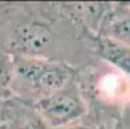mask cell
I'll return each mask as SVG.
<instances>
[{
    "mask_svg": "<svg viewBox=\"0 0 130 129\" xmlns=\"http://www.w3.org/2000/svg\"><path fill=\"white\" fill-rule=\"evenodd\" d=\"M38 9L39 13L20 16L15 20L10 16L7 36L0 38V49L12 57H39L66 62L62 54L64 40L72 41V38L81 39L83 36L63 35L61 26L57 27L66 18L62 4L38 5Z\"/></svg>",
    "mask_w": 130,
    "mask_h": 129,
    "instance_id": "cell-1",
    "label": "cell"
},
{
    "mask_svg": "<svg viewBox=\"0 0 130 129\" xmlns=\"http://www.w3.org/2000/svg\"><path fill=\"white\" fill-rule=\"evenodd\" d=\"M76 68L62 61L39 57H13V72L8 92L35 105L76 80Z\"/></svg>",
    "mask_w": 130,
    "mask_h": 129,
    "instance_id": "cell-2",
    "label": "cell"
},
{
    "mask_svg": "<svg viewBox=\"0 0 130 129\" xmlns=\"http://www.w3.org/2000/svg\"><path fill=\"white\" fill-rule=\"evenodd\" d=\"M34 106L49 129H61L79 123L88 114L86 99L76 80L38 101Z\"/></svg>",
    "mask_w": 130,
    "mask_h": 129,
    "instance_id": "cell-3",
    "label": "cell"
},
{
    "mask_svg": "<svg viewBox=\"0 0 130 129\" xmlns=\"http://www.w3.org/2000/svg\"><path fill=\"white\" fill-rule=\"evenodd\" d=\"M88 84L90 98L98 106L120 108L130 103V78L111 68L98 74H89Z\"/></svg>",
    "mask_w": 130,
    "mask_h": 129,
    "instance_id": "cell-4",
    "label": "cell"
},
{
    "mask_svg": "<svg viewBox=\"0 0 130 129\" xmlns=\"http://www.w3.org/2000/svg\"><path fill=\"white\" fill-rule=\"evenodd\" d=\"M97 36H104L130 47V3L112 4Z\"/></svg>",
    "mask_w": 130,
    "mask_h": 129,
    "instance_id": "cell-5",
    "label": "cell"
},
{
    "mask_svg": "<svg viewBox=\"0 0 130 129\" xmlns=\"http://www.w3.org/2000/svg\"><path fill=\"white\" fill-rule=\"evenodd\" d=\"M95 53L111 68L130 78V47L104 36H97Z\"/></svg>",
    "mask_w": 130,
    "mask_h": 129,
    "instance_id": "cell-6",
    "label": "cell"
},
{
    "mask_svg": "<svg viewBox=\"0 0 130 129\" xmlns=\"http://www.w3.org/2000/svg\"><path fill=\"white\" fill-rule=\"evenodd\" d=\"M13 72V57L0 49V90H8Z\"/></svg>",
    "mask_w": 130,
    "mask_h": 129,
    "instance_id": "cell-7",
    "label": "cell"
},
{
    "mask_svg": "<svg viewBox=\"0 0 130 129\" xmlns=\"http://www.w3.org/2000/svg\"><path fill=\"white\" fill-rule=\"evenodd\" d=\"M115 129H130V103L124 107Z\"/></svg>",
    "mask_w": 130,
    "mask_h": 129,
    "instance_id": "cell-8",
    "label": "cell"
},
{
    "mask_svg": "<svg viewBox=\"0 0 130 129\" xmlns=\"http://www.w3.org/2000/svg\"><path fill=\"white\" fill-rule=\"evenodd\" d=\"M8 96H9L8 90H0V123H2V116H3V106Z\"/></svg>",
    "mask_w": 130,
    "mask_h": 129,
    "instance_id": "cell-9",
    "label": "cell"
},
{
    "mask_svg": "<svg viewBox=\"0 0 130 129\" xmlns=\"http://www.w3.org/2000/svg\"><path fill=\"white\" fill-rule=\"evenodd\" d=\"M61 129H93V128H90L88 124H84V123L79 121V123L67 125V126H64V128H61Z\"/></svg>",
    "mask_w": 130,
    "mask_h": 129,
    "instance_id": "cell-10",
    "label": "cell"
}]
</instances>
